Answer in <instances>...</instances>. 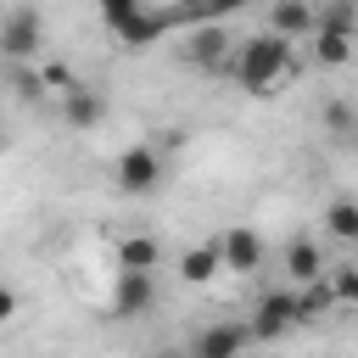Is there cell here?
Listing matches in <instances>:
<instances>
[{
	"label": "cell",
	"instance_id": "1",
	"mask_svg": "<svg viewBox=\"0 0 358 358\" xmlns=\"http://www.w3.org/2000/svg\"><path fill=\"white\" fill-rule=\"evenodd\" d=\"M229 73H235V84H241L246 95H274V90L291 78V45L274 39V34H252V39L235 45Z\"/></svg>",
	"mask_w": 358,
	"mask_h": 358
},
{
	"label": "cell",
	"instance_id": "2",
	"mask_svg": "<svg viewBox=\"0 0 358 358\" xmlns=\"http://www.w3.org/2000/svg\"><path fill=\"white\" fill-rule=\"evenodd\" d=\"M101 22L123 50H151L168 28H173V6H151V0H101Z\"/></svg>",
	"mask_w": 358,
	"mask_h": 358
},
{
	"label": "cell",
	"instance_id": "3",
	"mask_svg": "<svg viewBox=\"0 0 358 358\" xmlns=\"http://www.w3.org/2000/svg\"><path fill=\"white\" fill-rule=\"evenodd\" d=\"M162 151L151 145V140H134V145H123V157H117V168H112V179H117V190L123 196H151L157 185H162Z\"/></svg>",
	"mask_w": 358,
	"mask_h": 358
},
{
	"label": "cell",
	"instance_id": "4",
	"mask_svg": "<svg viewBox=\"0 0 358 358\" xmlns=\"http://www.w3.org/2000/svg\"><path fill=\"white\" fill-rule=\"evenodd\" d=\"M39 50H45V17H39L34 6L6 11V17H0V56L17 62V67H28Z\"/></svg>",
	"mask_w": 358,
	"mask_h": 358
},
{
	"label": "cell",
	"instance_id": "5",
	"mask_svg": "<svg viewBox=\"0 0 358 358\" xmlns=\"http://www.w3.org/2000/svg\"><path fill=\"white\" fill-rule=\"evenodd\" d=\"M213 246H218V268H229V274L263 268V235H257L252 224H224V229L213 235Z\"/></svg>",
	"mask_w": 358,
	"mask_h": 358
},
{
	"label": "cell",
	"instance_id": "6",
	"mask_svg": "<svg viewBox=\"0 0 358 358\" xmlns=\"http://www.w3.org/2000/svg\"><path fill=\"white\" fill-rule=\"evenodd\" d=\"M291 324H296V302H291V291H268V296H257L246 330H252V341H280Z\"/></svg>",
	"mask_w": 358,
	"mask_h": 358
},
{
	"label": "cell",
	"instance_id": "7",
	"mask_svg": "<svg viewBox=\"0 0 358 358\" xmlns=\"http://www.w3.org/2000/svg\"><path fill=\"white\" fill-rule=\"evenodd\" d=\"M246 341H252V330H246V324L218 319V324H207V330L190 341V358H241V352H246Z\"/></svg>",
	"mask_w": 358,
	"mask_h": 358
},
{
	"label": "cell",
	"instance_id": "8",
	"mask_svg": "<svg viewBox=\"0 0 358 358\" xmlns=\"http://www.w3.org/2000/svg\"><path fill=\"white\" fill-rule=\"evenodd\" d=\"M185 56L196 62V67H207V73H224L229 67V34H224V22H201V28H190V45H185Z\"/></svg>",
	"mask_w": 358,
	"mask_h": 358
},
{
	"label": "cell",
	"instance_id": "9",
	"mask_svg": "<svg viewBox=\"0 0 358 358\" xmlns=\"http://www.w3.org/2000/svg\"><path fill=\"white\" fill-rule=\"evenodd\" d=\"M151 302H157V280H151V274H129V268H117L112 313H117V319H140V313H151Z\"/></svg>",
	"mask_w": 358,
	"mask_h": 358
},
{
	"label": "cell",
	"instance_id": "10",
	"mask_svg": "<svg viewBox=\"0 0 358 358\" xmlns=\"http://www.w3.org/2000/svg\"><path fill=\"white\" fill-rule=\"evenodd\" d=\"M263 34H274V39H285V45L313 39V6H296V0L268 6V28H263Z\"/></svg>",
	"mask_w": 358,
	"mask_h": 358
},
{
	"label": "cell",
	"instance_id": "11",
	"mask_svg": "<svg viewBox=\"0 0 358 358\" xmlns=\"http://www.w3.org/2000/svg\"><path fill=\"white\" fill-rule=\"evenodd\" d=\"M62 117H67V129H95V123L106 117V95H101L95 84H73V90L62 95Z\"/></svg>",
	"mask_w": 358,
	"mask_h": 358
},
{
	"label": "cell",
	"instance_id": "12",
	"mask_svg": "<svg viewBox=\"0 0 358 358\" xmlns=\"http://www.w3.org/2000/svg\"><path fill=\"white\" fill-rule=\"evenodd\" d=\"M285 274H291L296 285L324 280V252H319V241H313V235H291V246H285Z\"/></svg>",
	"mask_w": 358,
	"mask_h": 358
},
{
	"label": "cell",
	"instance_id": "13",
	"mask_svg": "<svg viewBox=\"0 0 358 358\" xmlns=\"http://www.w3.org/2000/svg\"><path fill=\"white\" fill-rule=\"evenodd\" d=\"M308 50H313V62H319V67H347V62L358 56V39H352V34H336V28H319V22H313V39H308Z\"/></svg>",
	"mask_w": 358,
	"mask_h": 358
},
{
	"label": "cell",
	"instance_id": "14",
	"mask_svg": "<svg viewBox=\"0 0 358 358\" xmlns=\"http://www.w3.org/2000/svg\"><path fill=\"white\" fill-rule=\"evenodd\" d=\"M324 235L330 241H341V246H358V196H336L330 207H324Z\"/></svg>",
	"mask_w": 358,
	"mask_h": 358
},
{
	"label": "cell",
	"instance_id": "15",
	"mask_svg": "<svg viewBox=\"0 0 358 358\" xmlns=\"http://www.w3.org/2000/svg\"><path fill=\"white\" fill-rule=\"evenodd\" d=\"M162 263V246L151 241V235H123L117 241V268H129V274H151Z\"/></svg>",
	"mask_w": 358,
	"mask_h": 358
},
{
	"label": "cell",
	"instance_id": "16",
	"mask_svg": "<svg viewBox=\"0 0 358 358\" xmlns=\"http://www.w3.org/2000/svg\"><path fill=\"white\" fill-rule=\"evenodd\" d=\"M213 274H218V246H213V241L179 252V280H185V285H207Z\"/></svg>",
	"mask_w": 358,
	"mask_h": 358
},
{
	"label": "cell",
	"instance_id": "17",
	"mask_svg": "<svg viewBox=\"0 0 358 358\" xmlns=\"http://www.w3.org/2000/svg\"><path fill=\"white\" fill-rule=\"evenodd\" d=\"M291 302H296V324H313V319H324V313L336 308V296H330V280H313V285L291 291Z\"/></svg>",
	"mask_w": 358,
	"mask_h": 358
},
{
	"label": "cell",
	"instance_id": "18",
	"mask_svg": "<svg viewBox=\"0 0 358 358\" xmlns=\"http://www.w3.org/2000/svg\"><path fill=\"white\" fill-rule=\"evenodd\" d=\"M324 129H330L341 145H352V140H358V106H352V101H330V106H324Z\"/></svg>",
	"mask_w": 358,
	"mask_h": 358
},
{
	"label": "cell",
	"instance_id": "19",
	"mask_svg": "<svg viewBox=\"0 0 358 358\" xmlns=\"http://www.w3.org/2000/svg\"><path fill=\"white\" fill-rule=\"evenodd\" d=\"M313 22H319V28H336V34H352V39H358V6H352V0L319 6V11H313Z\"/></svg>",
	"mask_w": 358,
	"mask_h": 358
},
{
	"label": "cell",
	"instance_id": "20",
	"mask_svg": "<svg viewBox=\"0 0 358 358\" xmlns=\"http://www.w3.org/2000/svg\"><path fill=\"white\" fill-rule=\"evenodd\" d=\"M324 280H330V296H336V308H358V263L324 268Z\"/></svg>",
	"mask_w": 358,
	"mask_h": 358
},
{
	"label": "cell",
	"instance_id": "21",
	"mask_svg": "<svg viewBox=\"0 0 358 358\" xmlns=\"http://www.w3.org/2000/svg\"><path fill=\"white\" fill-rule=\"evenodd\" d=\"M39 84H45L50 95H67L78 78H73V67H67V62H45V67H39Z\"/></svg>",
	"mask_w": 358,
	"mask_h": 358
},
{
	"label": "cell",
	"instance_id": "22",
	"mask_svg": "<svg viewBox=\"0 0 358 358\" xmlns=\"http://www.w3.org/2000/svg\"><path fill=\"white\" fill-rule=\"evenodd\" d=\"M11 90H17L22 101H34V95L45 90V84H39V67H17V73H11Z\"/></svg>",
	"mask_w": 358,
	"mask_h": 358
},
{
	"label": "cell",
	"instance_id": "23",
	"mask_svg": "<svg viewBox=\"0 0 358 358\" xmlns=\"http://www.w3.org/2000/svg\"><path fill=\"white\" fill-rule=\"evenodd\" d=\"M11 313H17V291L0 285V324H11Z\"/></svg>",
	"mask_w": 358,
	"mask_h": 358
},
{
	"label": "cell",
	"instance_id": "24",
	"mask_svg": "<svg viewBox=\"0 0 358 358\" xmlns=\"http://www.w3.org/2000/svg\"><path fill=\"white\" fill-rule=\"evenodd\" d=\"M157 358H190V352H157Z\"/></svg>",
	"mask_w": 358,
	"mask_h": 358
},
{
	"label": "cell",
	"instance_id": "25",
	"mask_svg": "<svg viewBox=\"0 0 358 358\" xmlns=\"http://www.w3.org/2000/svg\"><path fill=\"white\" fill-rule=\"evenodd\" d=\"M0 151H6V134H0Z\"/></svg>",
	"mask_w": 358,
	"mask_h": 358
}]
</instances>
